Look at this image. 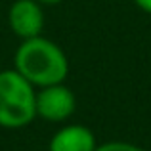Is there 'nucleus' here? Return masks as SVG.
Returning <instances> with one entry per match:
<instances>
[{
	"instance_id": "3",
	"label": "nucleus",
	"mask_w": 151,
	"mask_h": 151,
	"mask_svg": "<svg viewBox=\"0 0 151 151\" xmlns=\"http://www.w3.org/2000/svg\"><path fill=\"white\" fill-rule=\"evenodd\" d=\"M77 109L73 90L61 84H52L37 90V117L48 122H65Z\"/></svg>"
},
{
	"instance_id": "6",
	"label": "nucleus",
	"mask_w": 151,
	"mask_h": 151,
	"mask_svg": "<svg viewBox=\"0 0 151 151\" xmlns=\"http://www.w3.org/2000/svg\"><path fill=\"white\" fill-rule=\"evenodd\" d=\"M96 151H145L144 147L136 144H130V142H105V144H98Z\"/></svg>"
},
{
	"instance_id": "8",
	"label": "nucleus",
	"mask_w": 151,
	"mask_h": 151,
	"mask_svg": "<svg viewBox=\"0 0 151 151\" xmlns=\"http://www.w3.org/2000/svg\"><path fill=\"white\" fill-rule=\"evenodd\" d=\"M38 4H42V6H58V4L65 2V0H37Z\"/></svg>"
},
{
	"instance_id": "1",
	"label": "nucleus",
	"mask_w": 151,
	"mask_h": 151,
	"mask_svg": "<svg viewBox=\"0 0 151 151\" xmlns=\"http://www.w3.org/2000/svg\"><path fill=\"white\" fill-rule=\"evenodd\" d=\"M14 69L38 90L65 82L69 75V59L61 46L40 35L21 40L14 55Z\"/></svg>"
},
{
	"instance_id": "2",
	"label": "nucleus",
	"mask_w": 151,
	"mask_h": 151,
	"mask_svg": "<svg viewBox=\"0 0 151 151\" xmlns=\"http://www.w3.org/2000/svg\"><path fill=\"white\" fill-rule=\"evenodd\" d=\"M37 119V88L15 69L0 71V126L25 128Z\"/></svg>"
},
{
	"instance_id": "5",
	"label": "nucleus",
	"mask_w": 151,
	"mask_h": 151,
	"mask_svg": "<svg viewBox=\"0 0 151 151\" xmlns=\"http://www.w3.org/2000/svg\"><path fill=\"white\" fill-rule=\"evenodd\" d=\"M98 140L84 124H65L50 138L48 151H96Z\"/></svg>"
},
{
	"instance_id": "4",
	"label": "nucleus",
	"mask_w": 151,
	"mask_h": 151,
	"mask_svg": "<svg viewBox=\"0 0 151 151\" xmlns=\"http://www.w3.org/2000/svg\"><path fill=\"white\" fill-rule=\"evenodd\" d=\"M8 25L21 40L40 37L44 29V6L37 0H14L8 10Z\"/></svg>"
},
{
	"instance_id": "7",
	"label": "nucleus",
	"mask_w": 151,
	"mask_h": 151,
	"mask_svg": "<svg viewBox=\"0 0 151 151\" xmlns=\"http://www.w3.org/2000/svg\"><path fill=\"white\" fill-rule=\"evenodd\" d=\"M132 2L136 4L142 12H145V14L151 15V0H132Z\"/></svg>"
}]
</instances>
